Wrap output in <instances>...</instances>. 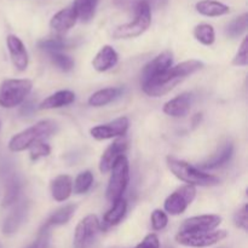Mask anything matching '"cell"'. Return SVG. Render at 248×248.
<instances>
[{
	"label": "cell",
	"instance_id": "26",
	"mask_svg": "<svg viewBox=\"0 0 248 248\" xmlns=\"http://www.w3.org/2000/svg\"><path fill=\"white\" fill-rule=\"evenodd\" d=\"M99 0H75L73 6L78 14V18L89 22L93 18Z\"/></svg>",
	"mask_w": 248,
	"mask_h": 248
},
{
	"label": "cell",
	"instance_id": "40",
	"mask_svg": "<svg viewBox=\"0 0 248 248\" xmlns=\"http://www.w3.org/2000/svg\"><path fill=\"white\" fill-rule=\"evenodd\" d=\"M0 248H1V247H0Z\"/></svg>",
	"mask_w": 248,
	"mask_h": 248
},
{
	"label": "cell",
	"instance_id": "38",
	"mask_svg": "<svg viewBox=\"0 0 248 248\" xmlns=\"http://www.w3.org/2000/svg\"><path fill=\"white\" fill-rule=\"evenodd\" d=\"M135 248H160L159 237L155 234H149L143 239L140 244H138Z\"/></svg>",
	"mask_w": 248,
	"mask_h": 248
},
{
	"label": "cell",
	"instance_id": "19",
	"mask_svg": "<svg viewBox=\"0 0 248 248\" xmlns=\"http://www.w3.org/2000/svg\"><path fill=\"white\" fill-rule=\"evenodd\" d=\"M232 154H234V145L232 143L227 142L222 145L219 152L216 153L210 160H207L203 164L199 165L198 169L201 170H216L223 167L232 160Z\"/></svg>",
	"mask_w": 248,
	"mask_h": 248
},
{
	"label": "cell",
	"instance_id": "17",
	"mask_svg": "<svg viewBox=\"0 0 248 248\" xmlns=\"http://www.w3.org/2000/svg\"><path fill=\"white\" fill-rule=\"evenodd\" d=\"M119 55L110 45H104L97 52L92 61V65L97 72H107L118 64Z\"/></svg>",
	"mask_w": 248,
	"mask_h": 248
},
{
	"label": "cell",
	"instance_id": "4",
	"mask_svg": "<svg viewBox=\"0 0 248 248\" xmlns=\"http://www.w3.org/2000/svg\"><path fill=\"white\" fill-rule=\"evenodd\" d=\"M56 130V124L51 120H41L35 125L17 133L10 140L9 149L14 153L29 149L34 143L50 136Z\"/></svg>",
	"mask_w": 248,
	"mask_h": 248
},
{
	"label": "cell",
	"instance_id": "2",
	"mask_svg": "<svg viewBox=\"0 0 248 248\" xmlns=\"http://www.w3.org/2000/svg\"><path fill=\"white\" fill-rule=\"evenodd\" d=\"M166 0H140L135 7V19L116 27L113 31L114 39H131L140 36L152 23V6H160Z\"/></svg>",
	"mask_w": 248,
	"mask_h": 248
},
{
	"label": "cell",
	"instance_id": "12",
	"mask_svg": "<svg viewBox=\"0 0 248 248\" xmlns=\"http://www.w3.org/2000/svg\"><path fill=\"white\" fill-rule=\"evenodd\" d=\"M172 63H173V58H172V53L169 51H165V52L157 55L152 62H149L143 68L140 85L166 72L169 68L172 67Z\"/></svg>",
	"mask_w": 248,
	"mask_h": 248
},
{
	"label": "cell",
	"instance_id": "1",
	"mask_svg": "<svg viewBox=\"0 0 248 248\" xmlns=\"http://www.w3.org/2000/svg\"><path fill=\"white\" fill-rule=\"evenodd\" d=\"M202 67L203 63L196 60L186 61L177 65H172L165 73L142 84V89L150 97L164 96L173 90L186 78L200 70Z\"/></svg>",
	"mask_w": 248,
	"mask_h": 248
},
{
	"label": "cell",
	"instance_id": "29",
	"mask_svg": "<svg viewBox=\"0 0 248 248\" xmlns=\"http://www.w3.org/2000/svg\"><path fill=\"white\" fill-rule=\"evenodd\" d=\"M72 45L70 41L65 40L63 38H50V39H43L38 43L39 48L47 52H58V51L63 50V48H68Z\"/></svg>",
	"mask_w": 248,
	"mask_h": 248
},
{
	"label": "cell",
	"instance_id": "13",
	"mask_svg": "<svg viewBox=\"0 0 248 248\" xmlns=\"http://www.w3.org/2000/svg\"><path fill=\"white\" fill-rule=\"evenodd\" d=\"M7 48H9L10 57H11L12 63L16 67L17 70L23 72L27 69L29 62L28 52L24 46L23 41L16 35H9L6 39Z\"/></svg>",
	"mask_w": 248,
	"mask_h": 248
},
{
	"label": "cell",
	"instance_id": "3",
	"mask_svg": "<svg viewBox=\"0 0 248 248\" xmlns=\"http://www.w3.org/2000/svg\"><path fill=\"white\" fill-rule=\"evenodd\" d=\"M167 167L170 171L182 182H186L188 186H213L220 183V179L213 174L206 173L198 167L193 166L189 162L179 160L174 156H167Z\"/></svg>",
	"mask_w": 248,
	"mask_h": 248
},
{
	"label": "cell",
	"instance_id": "24",
	"mask_svg": "<svg viewBox=\"0 0 248 248\" xmlns=\"http://www.w3.org/2000/svg\"><path fill=\"white\" fill-rule=\"evenodd\" d=\"M27 213H28V203L23 202L17 206L16 210L5 219L4 225H2V232L6 235L14 234L24 222Z\"/></svg>",
	"mask_w": 248,
	"mask_h": 248
},
{
	"label": "cell",
	"instance_id": "36",
	"mask_svg": "<svg viewBox=\"0 0 248 248\" xmlns=\"http://www.w3.org/2000/svg\"><path fill=\"white\" fill-rule=\"evenodd\" d=\"M18 193H19V184L17 183V182H12V183L9 186V188H7L2 205L9 206L11 205V203H14L15 201H16Z\"/></svg>",
	"mask_w": 248,
	"mask_h": 248
},
{
	"label": "cell",
	"instance_id": "8",
	"mask_svg": "<svg viewBox=\"0 0 248 248\" xmlns=\"http://www.w3.org/2000/svg\"><path fill=\"white\" fill-rule=\"evenodd\" d=\"M99 230H101V223L97 216L89 215L82 218L75 228L73 247L90 248L93 245Z\"/></svg>",
	"mask_w": 248,
	"mask_h": 248
},
{
	"label": "cell",
	"instance_id": "35",
	"mask_svg": "<svg viewBox=\"0 0 248 248\" xmlns=\"http://www.w3.org/2000/svg\"><path fill=\"white\" fill-rule=\"evenodd\" d=\"M247 205L245 203L244 206H242L241 208H239V210L235 212L234 215V223L235 225H236L237 228H240V229L242 230H246L248 229V216H247Z\"/></svg>",
	"mask_w": 248,
	"mask_h": 248
},
{
	"label": "cell",
	"instance_id": "22",
	"mask_svg": "<svg viewBox=\"0 0 248 248\" xmlns=\"http://www.w3.org/2000/svg\"><path fill=\"white\" fill-rule=\"evenodd\" d=\"M196 11L206 17H219L229 14L230 7L217 0H200L195 5Z\"/></svg>",
	"mask_w": 248,
	"mask_h": 248
},
{
	"label": "cell",
	"instance_id": "33",
	"mask_svg": "<svg viewBox=\"0 0 248 248\" xmlns=\"http://www.w3.org/2000/svg\"><path fill=\"white\" fill-rule=\"evenodd\" d=\"M232 64L239 65V67H245L248 64V38L242 40L241 45H240L239 51L235 55L234 60H232Z\"/></svg>",
	"mask_w": 248,
	"mask_h": 248
},
{
	"label": "cell",
	"instance_id": "34",
	"mask_svg": "<svg viewBox=\"0 0 248 248\" xmlns=\"http://www.w3.org/2000/svg\"><path fill=\"white\" fill-rule=\"evenodd\" d=\"M150 220H152V227L154 230H162L166 228L167 223H169V217H167L166 212L162 210H155L154 212L152 213V217H150Z\"/></svg>",
	"mask_w": 248,
	"mask_h": 248
},
{
	"label": "cell",
	"instance_id": "16",
	"mask_svg": "<svg viewBox=\"0 0 248 248\" xmlns=\"http://www.w3.org/2000/svg\"><path fill=\"white\" fill-rule=\"evenodd\" d=\"M191 102H193V94L186 92V93L179 94L165 103L162 110L166 115L172 116V118H182V116L186 115V113L189 111Z\"/></svg>",
	"mask_w": 248,
	"mask_h": 248
},
{
	"label": "cell",
	"instance_id": "10",
	"mask_svg": "<svg viewBox=\"0 0 248 248\" xmlns=\"http://www.w3.org/2000/svg\"><path fill=\"white\" fill-rule=\"evenodd\" d=\"M128 127H130V121L126 116L115 119L110 123L102 124V125L94 126L91 128L90 133L92 137L97 140H110V138L123 137L126 135Z\"/></svg>",
	"mask_w": 248,
	"mask_h": 248
},
{
	"label": "cell",
	"instance_id": "21",
	"mask_svg": "<svg viewBox=\"0 0 248 248\" xmlns=\"http://www.w3.org/2000/svg\"><path fill=\"white\" fill-rule=\"evenodd\" d=\"M126 211H127V202H126L125 199L121 198L118 201H115V202H113L110 210L104 215L103 224L101 225V228L108 229V228L118 225L125 217Z\"/></svg>",
	"mask_w": 248,
	"mask_h": 248
},
{
	"label": "cell",
	"instance_id": "32",
	"mask_svg": "<svg viewBox=\"0 0 248 248\" xmlns=\"http://www.w3.org/2000/svg\"><path fill=\"white\" fill-rule=\"evenodd\" d=\"M29 149H31V154L29 155H31V159L33 161H36V160L41 159V157L48 156L51 153L50 145L44 143L43 140H39V142L34 143Z\"/></svg>",
	"mask_w": 248,
	"mask_h": 248
},
{
	"label": "cell",
	"instance_id": "14",
	"mask_svg": "<svg viewBox=\"0 0 248 248\" xmlns=\"http://www.w3.org/2000/svg\"><path fill=\"white\" fill-rule=\"evenodd\" d=\"M126 150H127V142L126 140H121V138L114 140L102 155L101 161H99V171L102 173H107V172L110 171L116 160L123 156Z\"/></svg>",
	"mask_w": 248,
	"mask_h": 248
},
{
	"label": "cell",
	"instance_id": "11",
	"mask_svg": "<svg viewBox=\"0 0 248 248\" xmlns=\"http://www.w3.org/2000/svg\"><path fill=\"white\" fill-rule=\"evenodd\" d=\"M220 223H222V218L217 215L196 216V217H191L184 220L179 228V232H213L219 227Z\"/></svg>",
	"mask_w": 248,
	"mask_h": 248
},
{
	"label": "cell",
	"instance_id": "7",
	"mask_svg": "<svg viewBox=\"0 0 248 248\" xmlns=\"http://www.w3.org/2000/svg\"><path fill=\"white\" fill-rule=\"evenodd\" d=\"M227 237L225 230H213V232H179L176 235V241L179 245L193 248H203L216 245Z\"/></svg>",
	"mask_w": 248,
	"mask_h": 248
},
{
	"label": "cell",
	"instance_id": "37",
	"mask_svg": "<svg viewBox=\"0 0 248 248\" xmlns=\"http://www.w3.org/2000/svg\"><path fill=\"white\" fill-rule=\"evenodd\" d=\"M48 244H50V232H48V229H41L35 241L27 248H48Z\"/></svg>",
	"mask_w": 248,
	"mask_h": 248
},
{
	"label": "cell",
	"instance_id": "23",
	"mask_svg": "<svg viewBox=\"0 0 248 248\" xmlns=\"http://www.w3.org/2000/svg\"><path fill=\"white\" fill-rule=\"evenodd\" d=\"M123 92L124 90L121 87H107V89L98 90L90 97L89 104L91 107H96V108L107 106V104L111 103L116 98H119L123 94Z\"/></svg>",
	"mask_w": 248,
	"mask_h": 248
},
{
	"label": "cell",
	"instance_id": "25",
	"mask_svg": "<svg viewBox=\"0 0 248 248\" xmlns=\"http://www.w3.org/2000/svg\"><path fill=\"white\" fill-rule=\"evenodd\" d=\"M75 210H77V205H65L63 207L58 208L55 213L50 216L46 223L44 224L43 229H48L51 227H56V225H63L65 223L69 222L72 217L74 216Z\"/></svg>",
	"mask_w": 248,
	"mask_h": 248
},
{
	"label": "cell",
	"instance_id": "27",
	"mask_svg": "<svg viewBox=\"0 0 248 248\" xmlns=\"http://www.w3.org/2000/svg\"><path fill=\"white\" fill-rule=\"evenodd\" d=\"M194 36L199 43L202 45L210 46L215 43L216 40V31L211 24L201 23L194 28Z\"/></svg>",
	"mask_w": 248,
	"mask_h": 248
},
{
	"label": "cell",
	"instance_id": "30",
	"mask_svg": "<svg viewBox=\"0 0 248 248\" xmlns=\"http://www.w3.org/2000/svg\"><path fill=\"white\" fill-rule=\"evenodd\" d=\"M93 183V174L91 171H84L78 174L74 181V193L78 195L87 193Z\"/></svg>",
	"mask_w": 248,
	"mask_h": 248
},
{
	"label": "cell",
	"instance_id": "20",
	"mask_svg": "<svg viewBox=\"0 0 248 248\" xmlns=\"http://www.w3.org/2000/svg\"><path fill=\"white\" fill-rule=\"evenodd\" d=\"M75 101V93L69 90H62V91L55 92L53 94L48 96L39 104V109H56L62 107L69 106Z\"/></svg>",
	"mask_w": 248,
	"mask_h": 248
},
{
	"label": "cell",
	"instance_id": "15",
	"mask_svg": "<svg viewBox=\"0 0 248 248\" xmlns=\"http://www.w3.org/2000/svg\"><path fill=\"white\" fill-rule=\"evenodd\" d=\"M78 21V14L74 6H68L60 10L52 16L50 21V27L58 34H63L75 26Z\"/></svg>",
	"mask_w": 248,
	"mask_h": 248
},
{
	"label": "cell",
	"instance_id": "28",
	"mask_svg": "<svg viewBox=\"0 0 248 248\" xmlns=\"http://www.w3.org/2000/svg\"><path fill=\"white\" fill-rule=\"evenodd\" d=\"M248 24V15L244 14L241 16L236 17L235 19H232L229 24L225 28V33L230 38H237V36L241 35L242 33H245L247 29Z\"/></svg>",
	"mask_w": 248,
	"mask_h": 248
},
{
	"label": "cell",
	"instance_id": "39",
	"mask_svg": "<svg viewBox=\"0 0 248 248\" xmlns=\"http://www.w3.org/2000/svg\"><path fill=\"white\" fill-rule=\"evenodd\" d=\"M220 248H225V247H220Z\"/></svg>",
	"mask_w": 248,
	"mask_h": 248
},
{
	"label": "cell",
	"instance_id": "9",
	"mask_svg": "<svg viewBox=\"0 0 248 248\" xmlns=\"http://www.w3.org/2000/svg\"><path fill=\"white\" fill-rule=\"evenodd\" d=\"M196 196V188L193 186H183L177 189L165 200L164 208L172 216L182 215L194 201Z\"/></svg>",
	"mask_w": 248,
	"mask_h": 248
},
{
	"label": "cell",
	"instance_id": "5",
	"mask_svg": "<svg viewBox=\"0 0 248 248\" xmlns=\"http://www.w3.org/2000/svg\"><path fill=\"white\" fill-rule=\"evenodd\" d=\"M31 80L7 79L0 85V107L6 109L15 108L23 103L31 91Z\"/></svg>",
	"mask_w": 248,
	"mask_h": 248
},
{
	"label": "cell",
	"instance_id": "31",
	"mask_svg": "<svg viewBox=\"0 0 248 248\" xmlns=\"http://www.w3.org/2000/svg\"><path fill=\"white\" fill-rule=\"evenodd\" d=\"M51 61L53 64L58 68V69L63 70V72H69L74 68V61L72 57L67 55H62L60 52H52L50 53Z\"/></svg>",
	"mask_w": 248,
	"mask_h": 248
},
{
	"label": "cell",
	"instance_id": "18",
	"mask_svg": "<svg viewBox=\"0 0 248 248\" xmlns=\"http://www.w3.org/2000/svg\"><path fill=\"white\" fill-rule=\"evenodd\" d=\"M73 193L72 177L68 174H60L51 182V195L58 202L68 200Z\"/></svg>",
	"mask_w": 248,
	"mask_h": 248
},
{
	"label": "cell",
	"instance_id": "6",
	"mask_svg": "<svg viewBox=\"0 0 248 248\" xmlns=\"http://www.w3.org/2000/svg\"><path fill=\"white\" fill-rule=\"evenodd\" d=\"M110 171L111 174L107 186V199L110 202H115L123 198L130 181V165L125 155L116 160Z\"/></svg>",
	"mask_w": 248,
	"mask_h": 248
}]
</instances>
